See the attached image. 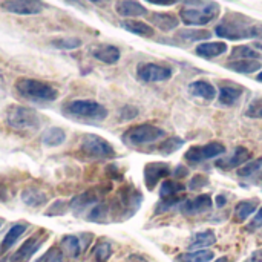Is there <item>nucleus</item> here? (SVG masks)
I'll return each mask as SVG.
<instances>
[{"mask_svg":"<svg viewBox=\"0 0 262 262\" xmlns=\"http://www.w3.org/2000/svg\"><path fill=\"white\" fill-rule=\"evenodd\" d=\"M115 9L123 17H141L147 14L146 6H143L137 0H120L115 5Z\"/></svg>","mask_w":262,"mask_h":262,"instance_id":"16","label":"nucleus"},{"mask_svg":"<svg viewBox=\"0 0 262 262\" xmlns=\"http://www.w3.org/2000/svg\"><path fill=\"white\" fill-rule=\"evenodd\" d=\"M250 150H247L246 147H236L233 150L232 155H229L227 158H221L216 161V167L223 169V170H230V169H238L239 166H244L246 163L250 161Z\"/></svg>","mask_w":262,"mask_h":262,"instance_id":"14","label":"nucleus"},{"mask_svg":"<svg viewBox=\"0 0 262 262\" xmlns=\"http://www.w3.org/2000/svg\"><path fill=\"white\" fill-rule=\"evenodd\" d=\"M98 204V195L95 192H86L83 195H78L75 196L72 201H71V210L75 213V215H81L84 213L86 210L91 212L92 207H95Z\"/></svg>","mask_w":262,"mask_h":262,"instance_id":"15","label":"nucleus"},{"mask_svg":"<svg viewBox=\"0 0 262 262\" xmlns=\"http://www.w3.org/2000/svg\"><path fill=\"white\" fill-rule=\"evenodd\" d=\"M121 26L126 31L132 32V34H137L140 37H152L154 32H155L150 25H147L144 21H138V20H124V21H121Z\"/></svg>","mask_w":262,"mask_h":262,"instance_id":"26","label":"nucleus"},{"mask_svg":"<svg viewBox=\"0 0 262 262\" xmlns=\"http://www.w3.org/2000/svg\"><path fill=\"white\" fill-rule=\"evenodd\" d=\"M63 112L69 118L81 121H103L107 117V109L92 100H74L63 106Z\"/></svg>","mask_w":262,"mask_h":262,"instance_id":"4","label":"nucleus"},{"mask_svg":"<svg viewBox=\"0 0 262 262\" xmlns=\"http://www.w3.org/2000/svg\"><path fill=\"white\" fill-rule=\"evenodd\" d=\"M37 262H63V252L60 247H51Z\"/></svg>","mask_w":262,"mask_h":262,"instance_id":"38","label":"nucleus"},{"mask_svg":"<svg viewBox=\"0 0 262 262\" xmlns=\"http://www.w3.org/2000/svg\"><path fill=\"white\" fill-rule=\"evenodd\" d=\"M43 144L48 147H55L64 143L66 140V134L63 129L60 127H49L45 134H43Z\"/></svg>","mask_w":262,"mask_h":262,"instance_id":"29","label":"nucleus"},{"mask_svg":"<svg viewBox=\"0 0 262 262\" xmlns=\"http://www.w3.org/2000/svg\"><path fill=\"white\" fill-rule=\"evenodd\" d=\"M46 233H37V235H34V236H31V238H28L20 247H18V250L11 256V259L9 262H28L31 258H32V255L43 246V243H45V239H46Z\"/></svg>","mask_w":262,"mask_h":262,"instance_id":"11","label":"nucleus"},{"mask_svg":"<svg viewBox=\"0 0 262 262\" xmlns=\"http://www.w3.org/2000/svg\"><path fill=\"white\" fill-rule=\"evenodd\" d=\"M215 262H229V259L226 258V256H223V258H220V259H216Z\"/></svg>","mask_w":262,"mask_h":262,"instance_id":"49","label":"nucleus"},{"mask_svg":"<svg viewBox=\"0 0 262 262\" xmlns=\"http://www.w3.org/2000/svg\"><path fill=\"white\" fill-rule=\"evenodd\" d=\"M169 173H170L169 164H164V163H150V164H147L144 167V183H146V187L149 190L155 189V186L163 178H166Z\"/></svg>","mask_w":262,"mask_h":262,"instance_id":"13","label":"nucleus"},{"mask_svg":"<svg viewBox=\"0 0 262 262\" xmlns=\"http://www.w3.org/2000/svg\"><path fill=\"white\" fill-rule=\"evenodd\" d=\"M26 229H28V224H23V223L14 224V226L8 230V233L5 235L3 241L0 243V253H2V255L6 253V252L20 239V236L26 232Z\"/></svg>","mask_w":262,"mask_h":262,"instance_id":"21","label":"nucleus"},{"mask_svg":"<svg viewBox=\"0 0 262 262\" xmlns=\"http://www.w3.org/2000/svg\"><path fill=\"white\" fill-rule=\"evenodd\" d=\"M189 92L193 97L198 98H204V100H213L216 97V89L213 84H210L209 81L204 80H198L189 84Z\"/></svg>","mask_w":262,"mask_h":262,"instance_id":"23","label":"nucleus"},{"mask_svg":"<svg viewBox=\"0 0 262 262\" xmlns=\"http://www.w3.org/2000/svg\"><path fill=\"white\" fill-rule=\"evenodd\" d=\"M2 8L8 12L18 15H35L40 14L46 5L41 0H5Z\"/></svg>","mask_w":262,"mask_h":262,"instance_id":"9","label":"nucleus"},{"mask_svg":"<svg viewBox=\"0 0 262 262\" xmlns=\"http://www.w3.org/2000/svg\"><path fill=\"white\" fill-rule=\"evenodd\" d=\"M196 55L204 58H215L227 52V45L224 41H210V43H201L195 49Z\"/></svg>","mask_w":262,"mask_h":262,"instance_id":"19","label":"nucleus"},{"mask_svg":"<svg viewBox=\"0 0 262 262\" xmlns=\"http://www.w3.org/2000/svg\"><path fill=\"white\" fill-rule=\"evenodd\" d=\"M258 227H262V209L258 210V213L255 215L252 221V229H258Z\"/></svg>","mask_w":262,"mask_h":262,"instance_id":"44","label":"nucleus"},{"mask_svg":"<svg viewBox=\"0 0 262 262\" xmlns=\"http://www.w3.org/2000/svg\"><path fill=\"white\" fill-rule=\"evenodd\" d=\"M183 144H184V140H181V138H178V137H170V138H167V140L161 144L160 152H161L163 155H170V154H173L175 150H178L180 147H183Z\"/></svg>","mask_w":262,"mask_h":262,"instance_id":"35","label":"nucleus"},{"mask_svg":"<svg viewBox=\"0 0 262 262\" xmlns=\"http://www.w3.org/2000/svg\"><path fill=\"white\" fill-rule=\"evenodd\" d=\"M146 2L154 3V5H160V6H170V5L178 3L180 0H146Z\"/></svg>","mask_w":262,"mask_h":262,"instance_id":"45","label":"nucleus"},{"mask_svg":"<svg viewBox=\"0 0 262 262\" xmlns=\"http://www.w3.org/2000/svg\"><path fill=\"white\" fill-rule=\"evenodd\" d=\"M80 149L86 157L94 160H109L115 157V149L112 147V144L94 134H86L83 137Z\"/></svg>","mask_w":262,"mask_h":262,"instance_id":"7","label":"nucleus"},{"mask_svg":"<svg viewBox=\"0 0 262 262\" xmlns=\"http://www.w3.org/2000/svg\"><path fill=\"white\" fill-rule=\"evenodd\" d=\"M212 206H213V201H212L210 195H200L193 200L183 201V204L180 206V210L187 216H195V215L209 212L212 209Z\"/></svg>","mask_w":262,"mask_h":262,"instance_id":"12","label":"nucleus"},{"mask_svg":"<svg viewBox=\"0 0 262 262\" xmlns=\"http://www.w3.org/2000/svg\"><path fill=\"white\" fill-rule=\"evenodd\" d=\"M15 89L20 97H23L28 101L45 104V103H52L58 97L57 88H54L49 83L34 80V78H18L15 81Z\"/></svg>","mask_w":262,"mask_h":262,"instance_id":"3","label":"nucleus"},{"mask_svg":"<svg viewBox=\"0 0 262 262\" xmlns=\"http://www.w3.org/2000/svg\"><path fill=\"white\" fill-rule=\"evenodd\" d=\"M89 2H92V3H95V5H106L109 0H89Z\"/></svg>","mask_w":262,"mask_h":262,"instance_id":"48","label":"nucleus"},{"mask_svg":"<svg viewBox=\"0 0 262 262\" xmlns=\"http://www.w3.org/2000/svg\"><path fill=\"white\" fill-rule=\"evenodd\" d=\"M224 152H226V146L215 141V143H209V144H206V146H192V147L186 152L184 160H186L187 163L198 164V163H203V161L216 158V157L223 155Z\"/></svg>","mask_w":262,"mask_h":262,"instance_id":"8","label":"nucleus"},{"mask_svg":"<svg viewBox=\"0 0 262 262\" xmlns=\"http://www.w3.org/2000/svg\"><path fill=\"white\" fill-rule=\"evenodd\" d=\"M258 46H259V48H261V49H262V43H259V45H258Z\"/></svg>","mask_w":262,"mask_h":262,"instance_id":"53","label":"nucleus"},{"mask_svg":"<svg viewBox=\"0 0 262 262\" xmlns=\"http://www.w3.org/2000/svg\"><path fill=\"white\" fill-rule=\"evenodd\" d=\"M246 115H247L249 118H262V97L253 100V101L249 104V107H247V111H246Z\"/></svg>","mask_w":262,"mask_h":262,"instance_id":"39","label":"nucleus"},{"mask_svg":"<svg viewBox=\"0 0 262 262\" xmlns=\"http://www.w3.org/2000/svg\"><path fill=\"white\" fill-rule=\"evenodd\" d=\"M112 255V247L109 243H100L94 249V258L97 262H106Z\"/></svg>","mask_w":262,"mask_h":262,"instance_id":"36","label":"nucleus"},{"mask_svg":"<svg viewBox=\"0 0 262 262\" xmlns=\"http://www.w3.org/2000/svg\"><path fill=\"white\" fill-rule=\"evenodd\" d=\"M2 224H3V220L0 218V227H2Z\"/></svg>","mask_w":262,"mask_h":262,"instance_id":"52","label":"nucleus"},{"mask_svg":"<svg viewBox=\"0 0 262 262\" xmlns=\"http://www.w3.org/2000/svg\"><path fill=\"white\" fill-rule=\"evenodd\" d=\"M258 80H259V81H262V72L259 74V75H258Z\"/></svg>","mask_w":262,"mask_h":262,"instance_id":"50","label":"nucleus"},{"mask_svg":"<svg viewBox=\"0 0 262 262\" xmlns=\"http://www.w3.org/2000/svg\"><path fill=\"white\" fill-rule=\"evenodd\" d=\"M175 175L177 177H186L187 175V169L184 166H178L177 170H175Z\"/></svg>","mask_w":262,"mask_h":262,"instance_id":"46","label":"nucleus"},{"mask_svg":"<svg viewBox=\"0 0 262 262\" xmlns=\"http://www.w3.org/2000/svg\"><path fill=\"white\" fill-rule=\"evenodd\" d=\"M166 137V132L154 124H140L127 129L123 135V141L129 146H143L155 143Z\"/></svg>","mask_w":262,"mask_h":262,"instance_id":"6","label":"nucleus"},{"mask_svg":"<svg viewBox=\"0 0 262 262\" xmlns=\"http://www.w3.org/2000/svg\"><path fill=\"white\" fill-rule=\"evenodd\" d=\"M216 241V236L212 230H204V232H198L192 236L189 249L190 250H204L206 247L213 246Z\"/></svg>","mask_w":262,"mask_h":262,"instance_id":"25","label":"nucleus"},{"mask_svg":"<svg viewBox=\"0 0 262 262\" xmlns=\"http://www.w3.org/2000/svg\"><path fill=\"white\" fill-rule=\"evenodd\" d=\"M243 95V88L236 84H224L220 89V103L224 106H233Z\"/></svg>","mask_w":262,"mask_h":262,"instance_id":"24","label":"nucleus"},{"mask_svg":"<svg viewBox=\"0 0 262 262\" xmlns=\"http://www.w3.org/2000/svg\"><path fill=\"white\" fill-rule=\"evenodd\" d=\"M259 180H262V169L259 170Z\"/></svg>","mask_w":262,"mask_h":262,"instance_id":"51","label":"nucleus"},{"mask_svg":"<svg viewBox=\"0 0 262 262\" xmlns=\"http://www.w3.org/2000/svg\"><path fill=\"white\" fill-rule=\"evenodd\" d=\"M21 201L29 207H41L48 203V195L37 187H26L21 192Z\"/></svg>","mask_w":262,"mask_h":262,"instance_id":"22","label":"nucleus"},{"mask_svg":"<svg viewBox=\"0 0 262 262\" xmlns=\"http://www.w3.org/2000/svg\"><path fill=\"white\" fill-rule=\"evenodd\" d=\"M94 58L106 64H115L120 60V49L112 45H100L92 49Z\"/></svg>","mask_w":262,"mask_h":262,"instance_id":"17","label":"nucleus"},{"mask_svg":"<svg viewBox=\"0 0 262 262\" xmlns=\"http://www.w3.org/2000/svg\"><path fill=\"white\" fill-rule=\"evenodd\" d=\"M220 15V5L210 0H184L180 17L186 25L201 26L213 21Z\"/></svg>","mask_w":262,"mask_h":262,"instance_id":"2","label":"nucleus"},{"mask_svg":"<svg viewBox=\"0 0 262 262\" xmlns=\"http://www.w3.org/2000/svg\"><path fill=\"white\" fill-rule=\"evenodd\" d=\"M149 20L152 21V25H155L157 28H160L161 31H172L178 26L180 18L175 14H169V12H154Z\"/></svg>","mask_w":262,"mask_h":262,"instance_id":"20","label":"nucleus"},{"mask_svg":"<svg viewBox=\"0 0 262 262\" xmlns=\"http://www.w3.org/2000/svg\"><path fill=\"white\" fill-rule=\"evenodd\" d=\"M213 252L210 250H195L178 256V262H210L213 259Z\"/></svg>","mask_w":262,"mask_h":262,"instance_id":"31","label":"nucleus"},{"mask_svg":"<svg viewBox=\"0 0 262 262\" xmlns=\"http://www.w3.org/2000/svg\"><path fill=\"white\" fill-rule=\"evenodd\" d=\"M262 169V158H258V160H253L250 163H246L239 170H238V175L239 177H250L256 172H259Z\"/></svg>","mask_w":262,"mask_h":262,"instance_id":"37","label":"nucleus"},{"mask_svg":"<svg viewBox=\"0 0 262 262\" xmlns=\"http://www.w3.org/2000/svg\"><path fill=\"white\" fill-rule=\"evenodd\" d=\"M262 63L259 60H238V61H230L227 64L229 69L239 72V74H252L261 69Z\"/></svg>","mask_w":262,"mask_h":262,"instance_id":"28","label":"nucleus"},{"mask_svg":"<svg viewBox=\"0 0 262 262\" xmlns=\"http://www.w3.org/2000/svg\"><path fill=\"white\" fill-rule=\"evenodd\" d=\"M258 209V201L252 200V201H241L236 204L235 207V221L236 223H244L249 220V216H252Z\"/></svg>","mask_w":262,"mask_h":262,"instance_id":"27","label":"nucleus"},{"mask_svg":"<svg viewBox=\"0 0 262 262\" xmlns=\"http://www.w3.org/2000/svg\"><path fill=\"white\" fill-rule=\"evenodd\" d=\"M61 252L66 253L69 258H78L83 252V249H86V244H83V238L81 236H75V235H68L61 239V246H60Z\"/></svg>","mask_w":262,"mask_h":262,"instance_id":"18","label":"nucleus"},{"mask_svg":"<svg viewBox=\"0 0 262 262\" xmlns=\"http://www.w3.org/2000/svg\"><path fill=\"white\" fill-rule=\"evenodd\" d=\"M52 46H55L57 49L71 51V49H75V48L81 46V40H80V38H75V37L57 38V40H52Z\"/></svg>","mask_w":262,"mask_h":262,"instance_id":"34","label":"nucleus"},{"mask_svg":"<svg viewBox=\"0 0 262 262\" xmlns=\"http://www.w3.org/2000/svg\"><path fill=\"white\" fill-rule=\"evenodd\" d=\"M227 204V198L224 196V195H218L216 196V206L218 207H223V206H226Z\"/></svg>","mask_w":262,"mask_h":262,"instance_id":"47","label":"nucleus"},{"mask_svg":"<svg viewBox=\"0 0 262 262\" xmlns=\"http://www.w3.org/2000/svg\"><path fill=\"white\" fill-rule=\"evenodd\" d=\"M64 212H66V203L64 201H58L49 210H46V215H49V216H52V215H63Z\"/></svg>","mask_w":262,"mask_h":262,"instance_id":"42","label":"nucleus"},{"mask_svg":"<svg viewBox=\"0 0 262 262\" xmlns=\"http://www.w3.org/2000/svg\"><path fill=\"white\" fill-rule=\"evenodd\" d=\"M216 35L229 40L262 38V23H256L243 14H229L215 29Z\"/></svg>","mask_w":262,"mask_h":262,"instance_id":"1","label":"nucleus"},{"mask_svg":"<svg viewBox=\"0 0 262 262\" xmlns=\"http://www.w3.org/2000/svg\"><path fill=\"white\" fill-rule=\"evenodd\" d=\"M259 57L261 54L250 46H236L232 51V58H238V60H258Z\"/></svg>","mask_w":262,"mask_h":262,"instance_id":"33","label":"nucleus"},{"mask_svg":"<svg viewBox=\"0 0 262 262\" xmlns=\"http://www.w3.org/2000/svg\"><path fill=\"white\" fill-rule=\"evenodd\" d=\"M137 115H138V109L134 107V106H124L120 111V118L121 120H134Z\"/></svg>","mask_w":262,"mask_h":262,"instance_id":"41","label":"nucleus"},{"mask_svg":"<svg viewBox=\"0 0 262 262\" xmlns=\"http://www.w3.org/2000/svg\"><path fill=\"white\" fill-rule=\"evenodd\" d=\"M137 75L140 80L146 83H157V81H166L172 77V69L167 66L155 64V63H144L138 66Z\"/></svg>","mask_w":262,"mask_h":262,"instance_id":"10","label":"nucleus"},{"mask_svg":"<svg viewBox=\"0 0 262 262\" xmlns=\"http://www.w3.org/2000/svg\"><path fill=\"white\" fill-rule=\"evenodd\" d=\"M11 198V193H9V189L6 184H2L0 183V203H5Z\"/></svg>","mask_w":262,"mask_h":262,"instance_id":"43","label":"nucleus"},{"mask_svg":"<svg viewBox=\"0 0 262 262\" xmlns=\"http://www.w3.org/2000/svg\"><path fill=\"white\" fill-rule=\"evenodd\" d=\"M181 192H184V186L180 183H173V181L161 183V189H160L161 198H173V196H178Z\"/></svg>","mask_w":262,"mask_h":262,"instance_id":"32","label":"nucleus"},{"mask_svg":"<svg viewBox=\"0 0 262 262\" xmlns=\"http://www.w3.org/2000/svg\"><path fill=\"white\" fill-rule=\"evenodd\" d=\"M6 123L9 127H12L15 130L28 132V130H37L41 124V118L35 111L15 104L8 109Z\"/></svg>","mask_w":262,"mask_h":262,"instance_id":"5","label":"nucleus"},{"mask_svg":"<svg viewBox=\"0 0 262 262\" xmlns=\"http://www.w3.org/2000/svg\"><path fill=\"white\" fill-rule=\"evenodd\" d=\"M209 184V178L206 177V175H195L190 181H189V189L190 190H198V189H201V187H204V186H207Z\"/></svg>","mask_w":262,"mask_h":262,"instance_id":"40","label":"nucleus"},{"mask_svg":"<svg viewBox=\"0 0 262 262\" xmlns=\"http://www.w3.org/2000/svg\"><path fill=\"white\" fill-rule=\"evenodd\" d=\"M212 32L206 29H181L177 32V37L184 41H201L210 38Z\"/></svg>","mask_w":262,"mask_h":262,"instance_id":"30","label":"nucleus"}]
</instances>
